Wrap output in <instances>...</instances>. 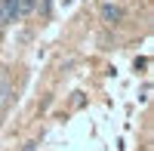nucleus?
Segmentation results:
<instances>
[{"mask_svg":"<svg viewBox=\"0 0 154 151\" xmlns=\"http://www.w3.org/2000/svg\"><path fill=\"white\" fill-rule=\"evenodd\" d=\"M22 19V0H0V25H12Z\"/></svg>","mask_w":154,"mask_h":151,"instance_id":"1","label":"nucleus"},{"mask_svg":"<svg viewBox=\"0 0 154 151\" xmlns=\"http://www.w3.org/2000/svg\"><path fill=\"white\" fill-rule=\"evenodd\" d=\"M102 22L105 25H120V19H123V9L120 6H114V3H102Z\"/></svg>","mask_w":154,"mask_h":151,"instance_id":"2","label":"nucleus"},{"mask_svg":"<svg viewBox=\"0 0 154 151\" xmlns=\"http://www.w3.org/2000/svg\"><path fill=\"white\" fill-rule=\"evenodd\" d=\"M9 99H12V83H9L6 74H3V68H0V111L9 105Z\"/></svg>","mask_w":154,"mask_h":151,"instance_id":"3","label":"nucleus"},{"mask_svg":"<svg viewBox=\"0 0 154 151\" xmlns=\"http://www.w3.org/2000/svg\"><path fill=\"white\" fill-rule=\"evenodd\" d=\"M37 3H40V0H22V16H31L37 9Z\"/></svg>","mask_w":154,"mask_h":151,"instance_id":"4","label":"nucleus"},{"mask_svg":"<svg viewBox=\"0 0 154 151\" xmlns=\"http://www.w3.org/2000/svg\"><path fill=\"white\" fill-rule=\"evenodd\" d=\"M22 151H37V142H28V145H25Z\"/></svg>","mask_w":154,"mask_h":151,"instance_id":"5","label":"nucleus"},{"mask_svg":"<svg viewBox=\"0 0 154 151\" xmlns=\"http://www.w3.org/2000/svg\"><path fill=\"white\" fill-rule=\"evenodd\" d=\"M0 37H3V25H0Z\"/></svg>","mask_w":154,"mask_h":151,"instance_id":"6","label":"nucleus"},{"mask_svg":"<svg viewBox=\"0 0 154 151\" xmlns=\"http://www.w3.org/2000/svg\"><path fill=\"white\" fill-rule=\"evenodd\" d=\"M68 3H71V0H65V6H68Z\"/></svg>","mask_w":154,"mask_h":151,"instance_id":"7","label":"nucleus"}]
</instances>
